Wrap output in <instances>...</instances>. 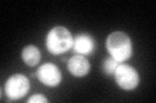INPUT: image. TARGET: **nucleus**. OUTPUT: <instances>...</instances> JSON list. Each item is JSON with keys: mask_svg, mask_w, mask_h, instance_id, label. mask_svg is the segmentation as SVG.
Instances as JSON below:
<instances>
[{"mask_svg": "<svg viewBox=\"0 0 156 103\" xmlns=\"http://www.w3.org/2000/svg\"><path fill=\"white\" fill-rule=\"evenodd\" d=\"M105 47L109 56L119 63L128 61L133 54V41L124 31H115L108 35Z\"/></svg>", "mask_w": 156, "mask_h": 103, "instance_id": "obj_1", "label": "nucleus"}, {"mask_svg": "<svg viewBox=\"0 0 156 103\" xmlns=\"http://www.w3.org/2000/svg\"><path fill=\"white\" fill-rule=\"evenodd\" d=\"M73 36L70 31L64 26H55L48 31L46 36V48L53 56H58L68 52L73 47Z\"/></svg>", "mask_w": 156, "mask_h": 103, "instance_id": "obj_2", "label": "nucleus"}, {"mask_svg": "<svg viewBox=\"0 0 156 103\" xmlns=\"http://www.w3.org/2000/svg\"><path fill=\"white\" fill-rule=\"evenodd\" d=\"M4 90H5V95L11 101H18L30 90V81L22 73H14L5 81Z\"/></svg>", "mask_w": 156, "mask_h": 103, "instance_id": "obj_3", "label": "nucleus"}, {"mask_svg": "<svg viewBox=\"0 0 156 103\" xmlns=\"http://www.w3.org/2000/svg\"><path fill=\"white\" fill-rule=\"evenodd\" d=\"M116 84L124 90H134L139 85V75L136 70L126 63H120L115 71Z\"/></svg>", "mask_w": 156, "mask_h": 103, "instance_id": "obj_4", "label": "nucleus"}, {"mask_svg": "<svg viewBox=\"0 0 156 103\" xmlns=\"http://www.w3.org/2000/svg\"><path fill=\"white\" fill-rule=\"evenodd\" d=\"M37 77L43 85L50 86V88L58 86L62 80L60 68H58L55 63H51V62L44 63V65H42L38 68Z\"/></svg>", "mask_w": 156, "mask_h": 103, "instance_id": "obj_5", "label": "nucleus"}, {"mask_svg": "<svg viewBox=\"0 0 156 103\" xmlns=\"http://www.w3.org/2000/svg\"><path fill=\"white\" fill-rule=\"evenodd\" d=\"M91 65L85 56L74 54L68 61V71L76 77H83L90 72Z\"/></svg>", "mask_w": 156, "mask_h": 103, "instance_id": "obj_6", "label": "nucleus"}, {"mask_svg": "<svg viewBox=\"0 0 156 103\" xmlns=\"http://www.w3.org/2000/svg\"><path fill=\"white\" fill-rule=\"evenodd\" d=\"M72 48L76 52V54H81L85 57L90 56L95 50V40L89 34H80L73 40Z\"/></svg>", "mask_w": 156, "mask_h": 103, "instance_id": "obj_7", "label": "nucleus"}, {"mask_svg": "<svg viewBox=\"0 0 156 103\" xmlns=\"http://www.w3.org/2000/svg\"><path fill=\"white\" fill-rule=\"evenodd\" d=\"M21 57H22V61L26 66L29 67H34L37 66L39 62H41V50L39 48H37L35 45H26L25 48L22 49V53H21Z\"/></svg>", "mask_w": 156, "mask_h": 103, "instance_id": "obj_8", "label": "nucleus"}, {"mask_svg": "<svg viewBox=\"0 0 156 103\" xmlns=\"http://www.w3.org/2000/svg\"><path fill=\"white\" fill-rule=\"evenodd\" d=\"M119 65H120V63L117 61H115L112 57L105 58L104 62H103V71H104V73H105V75H113Z\"/></svg>", "mask_w": 156, "mask_h": 103, "instance_id": "obj_9", "label": "nucleus"}, {"mask_svg": "<svg viewBox=\"0 0 156 103\" xmlns=\"http://www.w3.org/2000/svg\"><path fill=\"white\" fill-rule=\"evenodd\" d=\"M27 103H48V98L43 94H35L29 98Z\"/></svg>", "mask_w": 156, "mask_h": 103, "instance_id": "obj_10", "label": "nucleus"}]
</instances>
